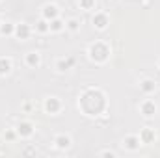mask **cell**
Wrapping results in <instances>:
<instances>
[{"instance_id": "obj_1", "label": "cell", "mask_w": 160, "mask_h": 158, "mask_svg": "<svg viewBox=\"0 0 160 158\" xmlns=\"http://www.w3.org/2000/svg\"><path fill=\"white\" fill-rule=\"evenodd\" d=\"M56 145H58L60 149H67V147L71 145V140H69L67 136H60V138H56Z\"/></svg>"}, {"instance_id": "obj_2", "label": "cell", "mask_w": 160, "mask_h": 158, "mask_svg": "<svg viewBox=\"0 0 160 158\" xmlns=\"http://www.w3.org/2000/svg\"><path fill=\"white\" fill-rule=\"evenodd\" d=\"M10 69H11V63H10V60H0V75H6V73H10Z\"/></svg>"}, {"instance_id": "obj_3", "label": "cell", "mask_w": 160, "mask_h": 158, "mask_svg": "<svg viewBox=\"0 0 160 158\" xmlns=\"http://www.w3.org/2000/svg\"><path fill=\"white\" fill-rule=\"evenodd\" d=\"M28 63H30V65H37V63H39V54L30 52V54H28Z\"/></svg>"}, {"instance_id": "obj_4", "label": "cell", "mask_w": 160, "mask_h": 158, "mask_svg": "<svg viewBox=\"0 0 160 158\" xmlns=\"http://www.w3.org/2000/svg\"><path fill=\"white\" fill-rule=\"evenodd\" d=\"M52 17V15H56V6H47L45 8V17Z\"/></svg>"}, {"instance_id": "obj_5", "label": "cell", "mask_w": 160, "mask_h": 158, "mask_svg": "<svg viewBox=\"0 0 160 158\" xmlns=\"http://www.w3.org/2000/svg\"><path fill=\"white\" fill-rule=\"evenodd\" d=\"M143 112H145V115H153L154 106H153V104H145V106H143Z\"/></svg>"}, {"instance_id": "obj_6", "label": "cell", "mask_w": 160, "mask_h": 158, "mask_svg": "<svg viewBox=\"0 0 160 158\" xmlns=\"http://www.w3.org/2000/svg\"><path fill=\"white\" fill-rule=\"evenodd\" d=\"M142 87H143L145 91H153V89H154V86H153V82H151V80H145Z\"/></svg>"}, {"instance_id": "obj_7", "label": "cell", "mask_w": 160, "mask_h": 158, "mask_svg": "<svg viewBox=\"0 0 160 158\" xmlns=\"http://www.w3.org/2000/svg\"><path fill=\"white\" fill-rule=\"evenodd\" d=\"M19 132H23V134H30V132H32V130H30V125H26V123L21 125V127H19Z\"/></svg>"}, {"instance_id": "obj_8", "label": "cell", "mask_w": 160, "mask_h": 158, "mask_svg": "<svg viewBox=\"0 0 160 158\" xmlns=\"http://www.w3.org/2000/svg\"><path fill=\"white\" fill-rule=\"evenodd\" d=\"M50 28H52V30H60V28H62V22H60V21H54Z\"/></svg>"}, {"instance_id": "obj_9", "label": "cell", "mask_w": 160, "mask_h": 158, "mask_svg": "<svg viewBox=\"0 0 160 158\" xmlns=\"http://www.w3.org/2000/svg\"><path fill=\"white\" fill-rule=\"evenodd\" d=\"M69 28H71V30H76V28H78V22H76L75 19H73V21H69Z\"/></svg>"}, {"instance_id": "obj_10", "label": "cell", "mask_w": 160, "mask_h": 158, "mask_svg": "<svg viewBox=\"0 0 160 158\" xmlns=\"http://www.w3.org/2000/svg\"><path fill=\"white\" fill-rule=\"evenodd\" d=\"M17 32H19V35H21V34H23V35H26V32H28V30H26V26H21Z\"/></svg>"}, {"instance_id": "obj_11", "label": "cell", "mask_w": 160, "mask_h": 158, "mask_svg": "<svg viewBox=\"0 0 160 158\" xmlns=\"http://www.w3.org/2000/svg\"><path fill=\"white\" fill-rule=\"evenodd\" d=\"M2 32H4V34H6V32H11V26H4V28H2Z\"/></svg>"}]
</instances>
